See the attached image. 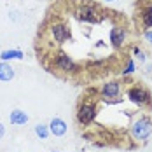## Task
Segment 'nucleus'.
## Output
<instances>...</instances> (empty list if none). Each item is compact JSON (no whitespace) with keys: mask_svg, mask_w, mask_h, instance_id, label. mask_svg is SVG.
I'll return each instance as SVG.
<instances>
[{"mask_svg":"<svg viewBox=\"0 0 152 152\" xmlns=\"http://www.w3.org/2000/svg\"><path fill=\"white\" fill-rule=\"evenodd\" d=\"M126 40V30L122 26H114L110 30V44L114 47H121Z\"/></svg>","mask_w":152,"mask_h":152,"instance_id":"obj_7","label":"nucleus"},{"mask_svg":"<svg viewBox=\"0 0 152 152\" xmlns=\"http://www.w3.org/2000/svg\"><path fill=\"white\" fill-rule=\"evenodd\" d=\"M4 135H5V126H4V124L0 122V140L4 138Z\"/></svg>","mask_w":152,"mask_h":152,"instance_id":"obj_18","label":"nucleus"},{"mask_svg":"<svg viewBox=\"0 0 152 152\" xmlns=\"http://www.w3.org/2000/svg\"><path fill=\"white\" fill-rule=\"evenodd\" d=\"M77 14H79V18H80L82 21H86V23H96V21H98V14H96V11H94L93 5L79 7V9H77Z\"/></svg>","mask_w":152,"mask_h":152,"instance_id":"obj_6","label":"nucleus"},{"mask_svg":"<svg viewBox=\"0 0 152 152\" xmlns=\"http://www.w3.org/2000/svg\"><path fill=\"white\" fill-rule=\"evenodd\" d=\"M143 37H145V40H147V42H151V44H152V30H147L145 33H143Z\"/></svg>","mask_w":152,"mask_h":152,"instance_id":"obj_17","label":"nucleus"},{"mask_svg":"<svg viewBox=\"0 0 152 152\" xmlns=\"http://www.w3.org/2000/svg\"><path fill=\"white\" fill-rule=\"evenodd\" d=\"M128 98H129L133 103H137V105H147V103L151 102V94H149V91L143 89V88H140V86L131 88V89L128 91Z\"/></svg>","mask_w":152,"mask_h":152,"instance_id":"obj_2","label":"nucleus"},{"mask_svg":"<svg viewBox=\"0 0 152 152\" xmlns=\"http://www.w3.org/2000/svg\"><path fill=\"white\" fill-rule=\"evenodd\" d=\"M133 54H135V58H138V61H142V63H145V60H147L145 53H143L142 49H138V47H135V49H133Z\"/></svg>","mask_w":152,"mask_h":152,"instance_id":"obj_16","label":"nucleus"},{"mask_svg":"<svg viewBox=\"0 0 152 152\" xmlns=\"http://www.w3.org/2000/svg\"><path fill=\"white\" fill-rule=\"evenodd\" d=\"M133 72H135V61L129 60L128 65H126V68L122 70V75H129V74H133Z\"/></svg>","mask_w":152,"mask_h":152,"instance_id":"obj_15","label":"nucleus"},{"mask_svg":"<svg viewBox=\"0 0 152 152\" xmlns=\"http://www.w3.org/2000/svg\"><path fill=\"white\" fill-rule=\"evenodd\" d=\"M131 133H133V137L137 138V140H147L152 133V122L147 117L138 119L131 126Z\"/></svg>","mask_w":152,"mask_h":152,"instance_id":"obj_1","label":"nucleus"},{"mask_svg":"<svg viewBox=\"0 0 152 152\" xmlns=\"http://www.w3.org/2000/svg\"><path fill=\"white\" fill-rule=\"evenodd\" d=\"M142 23L145 28H152V5L145 7L142 11Z\"/></svg>","mask_w":152,"mask_h":152,"instance_id":"obj_13","label":"nucleus"},{"mask_svg":"<svg viewBox=\"0 0 152 152\" xmlns=\"http://www.w3.org/2000/svg\"><path fill=\"white\" fill-rule=\"evenodd\" d=\"M51 35H53V39H54L58 44H63L66 39H70V31H68V28H66L63 23H54V25L51 26Z\"/></svg>","mask_w":152,"mask_h":152,"instance_id":"obj_5","label":"nucleus"},{"mask_svg":"<svg viewBox=\"0 0 152 152\" xmlns=\"http://www.w3.org/2000/svg\"><path fill=\"white\" fill-rule=\"evenodd\" d=\"M94 117H96V107L93 105V103H82V105L79 107V112H77L79 122L89 124V122L94 121Z\"/></svg>","mask_w":152,"mask_h":152,"instance_id":"obj_3","label":"nucleus"},{"mask_svg":"<svg viewBox=\"0 0 152 152\" xmlns=\"http://www.w3.org/2000/svg\"><path fill=\"white\" fill-rule=\"evenodd\" d=\"M49 133H51V129H49V126L46 124H42V122H39L37 126H35V135L39 138H42V140H46L49 137Z\"/></svg>","mask_w":152,"mask_h":152,"instance_id":"obj_14","label":"nucleus"},{"mask_svg":"<svg viewBox=\"0 0 152 152\" xmlns=\"http://www.w3.org/2000/svg\"><path fill=\"white\" fill-rule=\"evenodd\" d=\"M49 129H51V135L54 137H63L66 133V122L60 119V117H54L53 121L49 122Z\"/></svg>","mask_w":152,"mask_h":152,"instance_id":"obj_8","label":"nucleus"},{"mask_svg":"<svg viewBox=\"0 0 152 152\" xmlns=\"http://www.w3.org/2000/svg\"><path fill=\"white\" fill-rule=\"evenodd\" d=\"M119 93H121V86H119V82H115V80L105 82L103 88H102V94H103L105 98H115V96H119Z\"/></svg>","mask_w":152,"mask_h":152,"instance_id":"obj_9","label":"nucleus"},{"mask_svg":"<svg viewBox=\"0 0 152 152\" xmlns=\"http://www.w3.org/2000/svg\"><path fill=\"white\" fill-rule=\"evenodd\" d=\"M9 121L12 122L14 126H23V124H26V122H28V114H26V112H23V110H19V108H16V110L11 112Z\"/></svg>","mask_w":152,"mask_h":152,"instance_id":"obj_10","label":"nucleus"},{"mask_svg":"<svg viewBox=\"0 0 152 152\" xmlns=\"http://www.w3.org/2000/svg\"><path fill=\"white\" fill-rule=\"evenodd\" d=\"M54 152H58V151H54Z\"/></svg>","mask_w":152,"mask_h":152,"instance_id":"obj_20","label":"nucleus"},{"mask_svg":"<svg viewBox=\"0 0 152 152\" xmlns=\"http://www.w3.org/2000/svg\"><path fill=\"white\" fill-rule=\"evenodd\" d=\"M54 66L61 70V72H75L77 65L74 63V60L66 54V53H58L56 60H54Z\"/></svg>","mask_w":152,"mask_h":152,"instance_id":"obj_4","label":"nucleus"},{"mask_svg":"<svg viewBox=\"0 0 152 152\" xmlns=\"http://www.w3.org/2000/svg\"><path fill=\"white\" fill-rule=\"evenodd\" d=\"M12 79H14V68L7 61H2L0 63V80L7 82V80H12Z\"/></svg>","mask_w":152,"mask_h":152,"instance_id":"obj_11","label":"nucleus"},{"mask_svg":"<svg viewBox=\"0 0 152 152\" xmlns=\"http://www.w3.org/2000/svg\"><path fill=\"white\" fill-rule=\"evenodd\" d=\"M105 2H114V0H105Z\"/></svg>","mask_w":152,"mask_h":152,"instance_id":"obj_19","label":"nucleus"},{"mask_svg":"<svg viewBox=\"0 0 152 152\" xmlns=\"http://www.w3.org/2000/svg\"><path fill=\"white\" fill-rule=\"evenodd\" d=\"M25 54L23 51L19 49H7V51H2L0 53V60L2 61H9V60H23Z\"/></svg>","mask_w":152,"mask_h":152,"instance_id":"obj_12","label":"nucleus"}]
</instances>
